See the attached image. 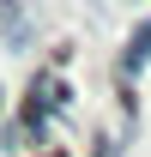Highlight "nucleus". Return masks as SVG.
<instances>
[{
	"label": "nucleus",
	"mask_w": 151,
	"mask_h": 157,
	"mask_svg": "<svg viewBox=\"0 0 151 157\" xmlns=\"http://www.w3.org/2000/svg\"><path fill=\"white\" fill-rule=\"evenodd\" d=\"M67 103H73V85H67V73H55V67H42L30 85H24V115H37V121H55L67 115Z\"/></svg>",
	"instance_id": "obj_1"
},
{
	"label": "nucleus",
	"mask_w": 151,
	"mask_h": 157,
	"mask_svg": "<svg viewBox=\"0 0 151 157\" xmlns=\"http://www.w3.org/2000/svg\"><path fill=\"white\" fill-rule=\"evenodd\" d=\"M30 42H37V18H30V6H24V0H0V48L24 55Z\"/></svg>",
	"instance_id": "obj_2"
},
{
	"label": "nucleus",
	"mask_w": 151,
	"mask_h": 157,
	"mask_svg": "<svg viewBox=\"0 0 151 157\" xmlns=\"http://www.w3.org/2000/svg\"><path fill=\"white\" fill-rule=\"evenodd\" d=\"M145 67H151V18H139L121 42V55H115V73H121V85H133Z\"/></svg>",
	"instance_id": "obj_3"
},
{
	"label": "nucleus",
	"mask_w": 151,
	"mask_h": 157,
	"mask_svg": "<svg viewBox=\"0 0 151 157\" xmlns=\"http://www.w3.org/2000/svg\"><path fill=\"white\" fill-rule=\"evenodd\" d=\"M37 157H67V151H55V145H42V151H37Z\"/></svg>",
	"instance_id": "obj_4"
},
{
	"label": "nucleus",
	"mask_w": 151,
	"mask_h": 157,
	"mask_svg": "<svg viewBox=\"0 0 151 157\" xmlns=\"http://www.w3.org/2000/svg\"><path fill=\"white\" fill-rule=\"evenodd\" d=\"M0 121H6V91H0Z\"/></svg>",
	"instance_id": "obj_5"
}]
</instances>
